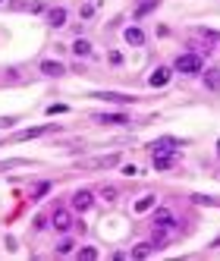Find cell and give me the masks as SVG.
Returning <instances> with one entry per match:
<instances>
[{"label":"cell","mask_w":220,"mask_h":261,"mask_svg":"<svg viewBox=\"0 0 220 261\" xmlns=\"http://www.w3.org/2000/svg\"><path fill=\"white\" fill-rule=\"evenodd\" d=\"M176 73H183V76H192V73H201V57L198 54H180L176 57V63H173Z\"/></svg>","instance_id":"obj_1"},{"label":"cell","mask_w":220,"mask_h":261,"mask_svg":"<svg viewBox=\"0 0 220 261\" xmlns=\"http://www.w3.org/2000/svg\"><path fill=\"white\" fill-rule=\"evenodd\" d=\"M50 223H54L60 233H66V230H73V214L66 211V208H54V214H50Z\"/></svg>","instance_id":"obj_2"},{"label":"cell","mask_w":220,"mask_h":261,"mask_svg":"<svg viewBox=\"0 0 220 261\" xmlns=\"http://www.w3.org/2000/svg\"><path fill=\"white\" fill-rule=\"evenodd\" d=\"M91 205H95V195H91L88 189H79V192H73V211H88Z\"/></svg>","instance_id":"obj_3"},{"label":"cell","mask_w":220,"mask_h":261,"mask_svg":"<svg viewBox=\"0 0 220 261\" xmlns=\"http://www.w3.org/2000/svg\"><path fill=\"white\" fill-rule=\"evenodd\" d=\"M91 98H98V101H110V104H135L132 94H120V91H95Z\"/></svg>","instance_id":"obj_4"},{"label":"cell","mask_w":220,"mask_h":261,"mask_svg":"<svg viewBox=\"0 0 220 261\" xmlns=\"http://www.w3.org/2000/svg\"><path fill=\"white\" fill-rule=\"evenodd\" d=\"M170 73H173L170 66H157L154 73H151V79H148V85H151V88H164V85L170 82Z\"/></svg>","instance_id":"obj_5"},{"label":"cell","mask_w":220,"mask_h":261,"mask_svg":"<svg viewBox=\"0 0 220 261\" xmlns=\"http://www.w3.org/2000/svg\"><path fill=\"white\" fill-rule=\"evenodd\" d=\"M41 73L50 76V79H60V76L66 73V66L60 63V60H41Z\"/></svg>","instance_id":"obj_6"},{"label":"cell","mask_w":220,"mask_h":261,"mask_svg":"<svg viewBox=\"0 0 220 261\" xmlns=\"http://www.w3.org/2000/svg\"><path fill=\"white\" fill-rule=\"evenodd\" d=\"M57 126H35V129H25V132L19 135H13V142H29V138H38V135H44V132H54Z\"/></svg>","instance_id":"obj_7"},{"label":"cell","mask_w":220,"mask_h":261,"mask_svg":"<svg viewBox=\"0 0 220 261\" xmlns=\"http://www.w3.org/2000/svg\"><path fill=\"white\" fill-rule=\"evenodd\" d=\"M173 167V154L170 151H154V170H170Z\"/></svg>","instance_id":"obj_8"},{"label":"cell","mask_w":220,"mask_h":261,"mask_svg":"<svg viewBox=\"0 0 220 261\" xmlns=\"http://www.w3.org/2000/svg\"><path fill=\"white\" fill-rule=\"evenodd\" d=\"M123 38L129 41V44H135V47H142V44H145V32H142V29H135V25L123 32Z\"/></svg>","instance_id":"obj_9"},{"label":"cell","mask_w":220,"mask_h":261,"mask_svg":"<svg viewBox=\"0 0 220 261\" xmlns=\"http://www.w3.org/2000/svg\"><path fill=\"white\" fill-rule=\"evenodd\" d=\"M47 22L54 25V29H60V25L66 22V10H63V6H54V10H47Z\"/></svg>","instance_id":"obj_10"},{"label":"cell","mask_w":220,"mask_h":261,"mask_svg":"<svg viewBox=\"0 0 220 261\" xmlns=\"http://www.w3.org/2000/svg\"><path fill=\"white\" fill-rule=\"evenodd\" d=\"M157 3H160V0H139V3H135V10H132V13H135V19H142V16H148V13L154 10Z\"/></svg>","instance_id":"obj_11"},{"label":"cell","mask_w":220,"mask_h":261,"mask_svg":"<svg viewBox=\"0 0 220 261\" xmlns=\"http://www.w3.org/2000/svg\"><path fill=\"white\" fill-rule=\"evenodd\" d=\"M205 88H211V91L220 88V69H214V66L205 69Z\"/></svg>","instance_id":"obj_12"},{"label":"cell","mask_w":220,"mask_h":261,"mask_svg":"<svg viewBox=\"0 0 220 261\" xmlns=\"http://www.w3.org/2000/svg\"><path fill=\"white\" fill-rule=\"evenodd\" d=\"M154 227H170L173 230V214L167 211V208H160V211L154 214Z\"/></svg>","instance_id":"obj_13"},{"label":"cell","mask_w":220,"mask_h":261,"mask_svg":"<svg viewBox=\"0 0 220 261\" xmlns=\"http://www.w3.org/2000/svg\"><path fill=\"white\" fill-rule=\"evenodd\" d=\"M98 123H129V117L126 114H95Z\"/></svg>","instance_id":"obj_14"},{"label":"cell","mask_w":220,"mask_h":261,"mask_svg":"<svg viewBox=\"0 0 220 261\" xmlns=\"http://www.w3.org/2000/svg\"><path fill=\"white\" fill-rule=\"evenodd\" d=\"M120 164V154H107V158H98V161H91L88 167H116Z\"/></svg>","instance_id":"obj_15"},{"label":"cell","mask_w":220,"mask_h":261,"mask_svg":"<svg viewBox=\"0 0 220 261\" xmlns=\"http://www.w3.org/2000/svg\"><path fill=\"white\" fill-rule=\"evenodd\" d=\"M151 252H154V242H139V246L132 249V258H148Z\"/></svg>","instance_id":"obj_16"},{"label":"cell","mask_w":220,"mask_h":261,"mask_svg":"<svg viewBox=\"0 0 220 261\" xmlns=\"http://www.w3.org/2000/svg\"><path fill=\"white\" fill-rule=\"evenodd\" d=\"M148 208H154V195H142L139 202H135V214H145Z\"/></svg>","instance_id":"obj_17"},{"label":"cell","mask_w":220,"mask_h":261,"mask_svg":"<svg viewBox=\"0 0 220 261\" xmlns=\"http://www.w3.org/2000/svg\"><path fill=\"white\" fill-rule=\"evenodd\" d=\"M73 54H75V57H88V54H91V44H88L85 38H79V41L73 44Z\"/></svg>","instance_id":"obj_18"},{"label":"cell","mask_w":220,"mask_h":261,"mask_svg":"<svg viewBox=\"0 0 220 261\" xmlns=\"http://www.w3.org/2000/svg\"><path fill=\"white\" fill-rule=\"evenodd\" d=\"M50 192V182H38V186H32V198H35V202H38V198H44Z\"/></svg>","instance_id":"obj_19"},{"label":"cell","mask_w":220,"mask_h":261,"mask_svg":"<svg viewBox=\"0 0 220 261\" xmlns=\"http://www.w3.org/2000/svg\"><path fill=\"white\" fill-rule=\"evenodd\" d=\"M95 258H98V249H91V246L79 249V261H95Z\"/></svg>","instance_id":"obj_20"},{"label":"cell","mask_w":220,"mask_h":261,"mask_svg":"<svg viewBox=\"0 0 220 261\" xmlns=\"http://www.w3.org/2000/svg\"><path fill=\"white\" fill-rule=\"evenodd\" d=\"M101 198H104V202H116V189L113 186H101Z\"/></svg>","instance_id":"obj_21"},{"label":"cell","mask_w":220,"mask_h":261,"mask_svg":"<svg viewBox=\"0 0 220 261\" xmlns=\"http://www.w3.org/2000/svg\"><path fill=\"white\" fill-rule=\"evenodd\" d=\"M66 110H70V107H66V104H50V107H47V114L54 117V114H66Z\"/></svg>","instance_id":"obj_22"},{"label":"cell","mask_w":220,"mask_h":261,"mask_svg":"<svg viewBox=\"0 0 220 261\" xmlns=\"http://www.w3.org/2000/svg\"><path fill=\"white\" fill-rule=\"evenodd\" d=\"M192 202H198V205H217L214 198H208V195H192Z\"/></svg>","instance_id":"obj_23"},{"label":"cell","mask_w":220,"mask_h":261,"mask_svg":"<svg viewBox=\"0 0 220 261\" xmlns=\"http://www.w3.org/2000/svg\"><path fill=\"white\" fill-rule=\"evenodd\" d=\"M110 63H113V66L123 63V54H120V50H110Z\"/></svg>","instance_id":"obj_24"},{"label":"cell","mask_w":220,"mask_h":261,"mask_svg":"<svg viewBox=\"0 0 220 261\" xmlns=\"http://www.w3.org/2000/svg\"><path fill=\"white\" fill-rule=\"evenodd\" d=\"M70 249H73V242H70V239H63L60 246H57V252H70Z\"/></svg>","instance_id":"obj_25"},{"label":"cell","mask_w":220,"mask_h":261,"mask_svg":"<svg viewBox=\"0 0 220 261\" xmlns=\"http://www.w3.org/2000/svg\"><path fill=\"white\" fill-rule=\"evenodd\" d=\"M217 151H220V142H217Z\"/></svg>","instance_id":"obj_26"},{"label":"cell","mask_w":220,"mask_h":261,"mask_svg":"<svg viewBox=\"0 0 220 261\" xmlns=\"http://www.w3.org/2000/svg\"><path fill=\"white\" fill-rule=\"evenodd\" d=\"M0 3H3V0H0Z\"/></svg>","instance_id":"obj_27"}]
</instances>
